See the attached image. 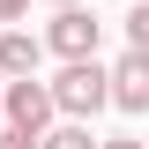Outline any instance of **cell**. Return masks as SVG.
<instances>
[{"instance_id":"obj_5","label":"cell","mask_w":149,"mask_h":149,"mask_svg":"<svg viewBox=\"0 0 149 149\" xmlns=\"http://www.w3.org/2000/svg\"><path fill=\"white\" fill-rule=\"evenodd\" d=\"M37 60H45V45L30 30H0V74H37Z\"/></svg>"},{"instance_id":"obj_4","label":"cell","mask_w":149,"mask_h":149,"mask_svg":"<svg viewBox=\"0 0 149 149\" xmlns=\"http://www.w3.org/2000/svg\"><path fill=\"white\" fill-rule=\"evenodd\" d=\"M104 104H119V112H149V52H134V45H127V60L104 67Z\"/></svg>"},{"instance_id":"obj_9","label":"cell","mask_w":149,"mask_h":149,"mask_svg":"<svg viewBox=\"0 0 149 149\" xmlns=\"http://www.w3.org/2000/svg\"><path fill=\"white\" fill-rule=\"evenodd\" d=\"M97 149H149V142H134V134H112V142H97Z\"/></svg>"},{"instance_id":"obj_7","label":"cell","mask_w":149,"mask_h":149,"mask_svg":"<svg viewBox=\"0 0 149 149\" xmlns=\"http://www.w3.org/2000/svg\"><path fill=\"white\" fill-rule=\"evenodd\" d=\"M127 45L149 52V8H142V0H134V15H127Z\"/></svg>"},{"instance_id":"obj_8","label":"cell","mask_w":149,"mask_h":149,"mask_svg":"<svg viewBox=\"0 0 149 149\" xmlns=\"http://www.w3.org/2000/svg\"><path fill=\"white\" fill-rule=\"evenodd\" d=\"M0 149H37V134H22V127H0Z\"/></svg>"},{"instance_id":"obj_1","label":"cell","mask_w":149,"mask_h":149,"mask_svg":"<svg viewBox=\"0 0 149 149\" xmlns=\"http://www.w3.org/2000/svg\"><path fill=\"white\" fill-rule=\"evenodd\" d=\"M45 90H52V112H60V119H97V112H104V67H97V52L90 60H67Z\"/></svg>"},{"instance_id":"obj_6","label":"cell","mask_w":149,"mask_h":149,"mask_svg":"<svg viewBox=\"0 0 149 149\" xmlns=\"http://www.w3.org/2000/svg\"><path fill=\"white\" fill-rule=\"evenodd\" d=\"M37 149H97V142H90V119H67V127H45V134H37Z\"/></svg>"},{"instance_id":"obj_11","label":"cell","mask_w":149,"mask_h":149,"mask_svg":"<svg viewBox=\"0 0 149 149\" xmlns=\"http://www.w3.org/2000/svg\"><path fill=\"white\" fill-rule=\"evenodd\" d=\"M52 8H67V0H52Z\"/></svg>"},{"instance_id":"obj_10","label":"cell","mask_w":149,"mask_h":149,"mask_svg":"<svg viewBox=\"0 0 149 149\" xmlns=\"http://www.w3.org/2000/svg\"><path fill=\"white\" fill-rule=\"evenodd\" d=\"M22 8H30V0H0V22H15V15H22Z\"/></svg>"},{"instance_id":"obj_3","label":"cell","mask_w":149,"mask_h":149,"mask_svg":"<svg viewBox=\"0 0 149 149\" xmlns=\"http://www.w3.org/2000/svg\"><path fill=\"white\" fill-rule=\"evenodd\" d=\"M37 45H45V52H60V60H90L97 45H104V22H97L82 0H67L60 15L45 22V37H37Z\"/></svg>"},{"instance_id":"obj_2","label":"cell","mask_w":149,"mask_h":149,"mask_svg":"<svg viewBox=\"0 0 149 149\" xmlns=\"http://www.w3.org/2000/svg\"><path fill=\"white\" fill-rule=\"evenodd\" d=\"M60 112H52V90L37 74H0V127H22V134H45Z\"/></svg>"}]
</instances>
